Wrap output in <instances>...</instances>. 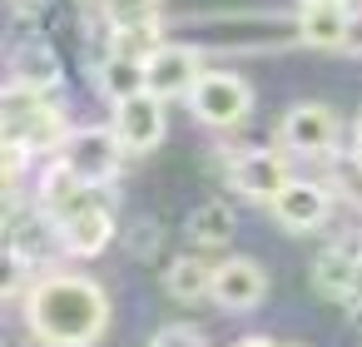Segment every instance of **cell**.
Returning a JSON list of instances; mask_svg holds the SVG:
<instances>
[{
  "instance_id": "cell-22",
  "label": "cell",
  "mask_w": 362,
  "mask_h": 347,
  "mask_svg": "<svg viewBox=\"0 0 362 347\" xmlns=\"http://www.w3.org/2000/svg\"><path fill=\"white\" fill-rule=\"evenodd\" d=\"M110 25H159L164 20V0H100Z\"/></svg>"
},
{
  "instance_id": "cell-4",
  "label": "cell",
  "mask_w": 362,
  "mask_h": 347,
  "mask_svg": "<svg viewBox=\"0 0 362 347\" xmlns=\"http://www.w3.org/2000/svg\"><path fill=\"white\" fill-rule=\"evenodd\" d=\"M85 184H95V189H105V184H115V174H119V159L129 154L124 149V139H119V129L115 124H80V129H70L65 134V144L55 149Z\"/></svg>"
},
{
  "instance_id": "cell-24",
  "label": "cell",
  "mask_w": 362,
  "mask_h": 347,
  "mask_svg": "<svg viewBox=\"0 0 362 347\" xmlns=\"http://www.w3.org/2000/svg\"><path fill=\"white\" fill-rule=\"evenodd\" d=\"M154 238H159V228H154V223L134 228V233H129V253H134V258H154Z\"/></svg>"
},
{
  "instance_id": "cell-2",
  "label": "cell",
  "mask_w": 362,
  "mask_h": 347,
  "mask_svg": "<svg viewBox=\"0 0 362 347\" xmlns=\"http://www.w3.org/2000/svg\"><path fill=\"white\" fill-rule=\"evenodd\" d=\"M209 40H218L233 55H263V50H283L298 40V16H253V11H233V16H199L194 20Z\"/></svg>"
},
{
  "instance_id": "cell-18",
  "label": "cell",
  "mask_w": 362,
  "mask_h": 347,
  "mask_svg": "<svg viewBox=\"0 0 362 347\" xmlns=\"http://www.w3.org/2000/svg\"><path fill=\"white\" fill-rule=\"evenodd\" d=\"M95 85H100V95H105L110 105H119V100H129V95L149 90V85H144V60L105 55V60H100V70H95Z\"/></svg>"
},
{
  "instance_id": "cell-10",
  "label": "cell",
  "mask_w": 362,
  "mask_h": 347,
  "mask_svg": "<svg viewBox=\"0 0 362 347\" xmlns=\"http://www.w3.org/2000/svg\"><path fill=\"white\" fill-rule=\"evenodd\" d=\"M110 124L119 129V139H124V149H129V154H149V149H159V139H164V129H169L164 95H154V90H139V95L119 100Z\"/></svg>"
},
{
  "instance_id": "cell-17",
  "label": "cell",
  "mask_w": 362,
  "mask_h": 347,
  "mask_svg": "<svg viewBox=\"0 0 362 347\" xmlns=\"http://www.w3.org/2000/svg\"><path fill=\"white\" fill-rule=\"evenodd\" d=\"M233 233H238V213L223 199H209L189 213V238L199 248H223V243H233Z\"/></svg>"
},
{
  "instance_id": "cell-3",
  "label": "cell",
  "mask_w": 362,
  "mask_h": 347,
  "mask_svg": "<svg viewBox=\"0 0 362 347\" xmlns=\"http://www.w3.org/2000/svg\"><path fill=\"white\" fill-rule=\"evenodd\" d=\"M65 134H70L65 105H55L50 95H35V90L6 85V139L11 144H25L30 154H40V149H60Z\"/></svg>"
},
{
  "instance_id": "cell-26",
  "label": "cell",
  "mask_w": 362,
  "mask_h": 347,
  "mask_svg": "<svg viewBox=\"0 0 362 347\" xmlns=\"http://www.w3.org/2000/svg\"><path fill=\"white\" fill-rule=\"evenodd\" d=\"M347 312H352V327H362V298H357V302H352Z\"/></svg>"
},
{
  "instance_id": "cell-11",
  "label": "cell",
  "mask_w": 362,
  "mask_h": 347,
  "mask_svg": "<svg viewBox=\"0 0 362 347\" xmlns=\"http://www.w3.org/2000/svg\"><path fill=\"white\" fill-rule=\"evenodd\" d=\"M357 11H347V0H303L298 11V40L308 50H352Z\"/></svg>"
},
{
  "instance_id": "cell-20",
  "label": "cell",
  "mask_w": 362,
  "mask_h": 347,
  "mask_svg": "<svg viewBox=\"0 0 362 347\" xmlns=\"http://www.w3.org/2000/svg\"><path fill=\"white\" fill-rule=\"evenodd\" d=\"M164 45L159 25H110V55H129V60H149Z\"/></svg>"
},
{
  "instance_id": "cell-5",
  "label": "cell",
  "mask_w": 362,
  "mask_h": 347,
  "mask_svg": "<svg viewBox=\"0 0 362 347\" xmlns=\"http://www.w3.org/2000/svg\"><path fill=\"white\" fill-rule=\"evenodd\" d=\"M184 100H189L194 119L209 124V129H233V124H243L248 110H253V90H248V80L233 75V70H204L199 85H194Z\"/></svg>"
},
{
  "instance_id": "cell-15",
  "label": "cell",
  "mask_w": 362,
  "mask_h": 347,
  "mask_svg": "<svg viewBox=\"0 0 362 347\" xmlns=\"http://www.w3.org/2000/svg\"><path fill=\"white\" fill-rule=\"evenodd\" d=\"M65 80V60L50 40H25L21 50H11V85L35 90V95H55Z\"/></svg>"
},
{
  "instance_id": "cell-19",
  "label": "cell",
  "mask_w": 362,
  "mask_h": 347,
  "mask_svg": "<svg viewBox=\"0 0 362 347\" xmlns=\"http://www.w3.org/2000/svg\"><path fill=\"white\" fill-rule=\"evenodd\" d=\"M169 298H179V302H204V298H214V268H209L204 258H179V263L169 268Z\"/></svg>"
},
{
  "instance_id": "cell-16",
  "label": "cell",
  "mask_w": 362,
  "mask_h": 347,
  "mask_svg": "<svg viewBox=\"0 0 362 347\" xmlns=\"http://www.w3.org/2000/svg\"><path fill=\"white\" fill-rule=\"evenodd\" d=\"M90 189H95V184H85V179H80V174H75V169L55 154V164L40 174V213L55 223V218H60V213H70V208H75Z\"/></svg>"
},
{
  "instance_id": "cell-6",
  "label": "cell",
  "mask_w": 362,
  "mask_h": 347,
  "mask_svg": "<svg viewBox=\"0 0 362 347\" xmlns=\"http://www.w3.org/2000/svg\"><path fill=\"white\" fill-rule=\"evenodd\" d=\"M50 228H55V243H60L65 253L95 258V253H105L110 238H115V208H110V199H105L100 189H90V194H85L70 213H60Z\"/></svg>"
},
{
  "instance_id": "cell-13",
  "label": "cell",
  "mask_w": 362,
  "mask_h": 347,
  "mask_svg": "<svg viewBox=\"0 0 362 347\" xmlns=\"http://www.w3.org/2000/svg\"><path fill=\"white\" fill-rule=\"evenodd\" d=\"M362 253H357V238H347V243H332V248H322L317 253V263H313V288L327 298V302H342V307H352L357 298H362Z\"/></svg>"
},
{
  "instance_id": "cell-29",
  "label": "cell",
  "mask_w": 362,
  "mask_h": 347,
  "mask_svg": "<svg viewBox=\"0 0 362 347\" xmlns=\"http://www.w3.org/2000/svg\"><path fill=\"white\" fill-rule=\"evenodd\" d=\"M357 253H362V233H357Z\"/></svg>"
},
{
  "instance_id": "cell-28",
  "label": "cell",
  "mask_w": 362,
  "mask_h": 347,
  "mask_svg": "<svg viewBox=\"0 0 362 347\" xmlns=\"http://www.w3.org/2000/svg\"><path fill=\"white\" fill-rule=\"evenodd\" d=\"M352 139H357V149H362V114H357V124H352Z\"/></svg>"
},
{
  "instance_id": "cell-7",
  "label": "cell",
  "mask_w": 362,
  "mask_h": 347,
  "mask_svg": "<svg viewBox=\"0 0 362 347\" xmlns=\"http://www.w3.org/2000/svg\"><path fill=\"white\" fill-rule=\"evenodd\" d=\"M337 134H342L337 114L327 105H317V100H298L283 114V124H278V144L288 154H298V159H327V154H337Z\"/></svg>"
},
{
  "instance_id": "cell-23",
  "label": "cell",
  "mask_w": 362,
  "mask_h": 347,
  "mask_svg": "<svg viewBox=\"0 0 362 347\" xmlns=\"http://www.w3.org/2000/svg\"><path fill=\"white\" fill-rule=\"evenodd\" d=\"M149 347H209V342H204L199 327H189V322H169V327H159V332L149 337Z\"/></svg>"
},
{
  "instance_id": "cell-8",
  "label": "cell",
  "mask_w": 362,
  "mask_h": 347,
  "mask_svg": "<svg viewBox=\"0 0 362 347\" xmlns=\"http://www.w3.org/2000/svg\"><path fill=\"white\" fill-rule=\"evenodd\" d=\"M268 213L288 233H317L332 218V189L327 184H313V179H288L278 189V199L268 204Z\"/></svg>"
},
{
  "instance_id": "cell-12",
  "label": "cell",
  "mask_w": 362,
  "mask_h": 347,
  "mask_svg": "<svg viewBox=\"0 0 362 347\" xmlns=\"http://www.w3.org/2000/svg\"><path fill=\"white\" fill-rule=\"evenodd\" d=\"M288 179L293 174H288V159L278 149H243V154L228 159V184L253 204H273Z\"/></svg>"
},
{
  "instance_id": "cell-14",
  "label": "cell",
  "mask_w": 362,
  "mask_h": 347,
  "mask_svg": "<svg viewBox=\"0 0 362 347\" xmlns=\"http://www.w3.org/2000/svg\"><path fill=\"white\" fill-rule=\"evenodd\" d=\"M268 298V273L253 258H223L214 268V302L223 312H253Z\"/></svg>"
},
{
  "instance_id": "cell-25",
  "label": "cell",
  "mask_w": 362,
  "mask_h": 347,
  "mask_svg": "<svg viewBox=\"0 0 362 347\" xmlns=\"http://www.w3.org/2000/svg\"><path fill=\"white\" fill-rule=\"evenodd\" d=\"M233 347H293V342H273V337H238Z\"/></svg>"
},
{
  "instance_id": "cell-27",
  "label": "cell",
  "mask_w": 362,
  "mask_h": 347,
  "mask_svg": "<svg viewBox=\"0 0 362 347\" xmlns=\"http://www.w3.org/2000/svg\"><path fill=\"white\" fill-rule=\"evenodd\" d=\"M352 50L362 55V16H357V30H352Z\"/></svg>"
},
{
  "instance_id": "cell-21",
  "label": "cell",
  "mask_w": 362,
  "mask_h": 347,
  "mask_svg": "<svg viewBox=\"0 0 362 347\" xmlns=\"http://www.w3.org/2000/svg\"><path fill=\"white\" fill-rule=\"evenodd\" d=\"M327 189H332L347 208H362V149L332 159V169H327Z\"/></svg>"
},
{
  "instance_id": "cell-9",
  "label": "cell",
  "mask_w": 362,
  "mask_h": 347,
  "mask_svg": "<svg viewBox=\"0 0 362 347\" xmlns=\"http://www.w3.org/2000/svg\"><path fill=\"white\" fill-rule=\"evenodd\" d=\"M199 75H204V60H199V45H189V40H164L144 60V85L154 95H164V100L189 95L199 85Z\"/></svg>"
},
{
  "instance_id": "cell-1",
  "label": "cell",
  "mask_w": 362,
  "mask_h": 347,
  "mask_svg": "<svg viewBox=\"0 0 362 347\" xmlns=\"http://www.w3.org/2000/svg\"><path fill=\"white\" fill-rule=\"evenodd\" d=\"M25 327L40 347H95L110 327V293L85 273H45L25 288Z\"/></svg>"
}]
</instances>
